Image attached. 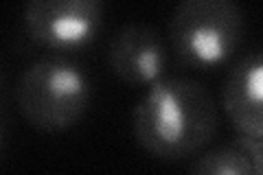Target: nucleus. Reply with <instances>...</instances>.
Returning <instances> with one entry per match:
<instances>
[{
    "instance_id": "f257e3e1",
    "label": "nucleus",
    "mask_w": 263,
    "mask_h": 175,
    "mask_svg": "<svg viewBox=\"0 0 263 175\" xmlns=\"http://www.w3.org/2000/svg\"><path fill=\"white\" fill-rule=\"evenodd\" d=\"M132 129L154 158L182 160L202 151L215 136V99L193 77H162L136 101Z\"/></svg>"
},
{
    "instance_id": "f03ea898",
    "label": "nucleus",
    "mask_w": 263,
    "mask_h": 175,
    "mask_svg": "<svg viewBox=\"0 0 263 175\" xmlns=\"http://www.w3.org/2000/svg\"><path fill=\"white\" fill-rule=\"evenodd\" d=\"M15 103L35 129L64 131L90 110L92 81L66 55H46L31 62L15 83Z\"/></svg>"
},
{
    "instance_id": "7ed1b4c3",
    "label": "nucleus",
    "mask_w": 263,
    "mask_h": 175,
    "mask_svg": "<svg viewBox=\"0 0 263 175\" xmlns=\"http://www.w3.org/2000/svg\"><path fill=\"white\" fill-rule=\"evenodd\" d=\"M246 18L235 0H182L169 18V48L182 66L213 70L235 57Z\"/></svg>"
},
{
    "instance_id": "20e7f679",
    "label": "nucleus",
    "mask_w": 263,
    "mask_h": 175,
    "mask_svg": "<svg viewBox=\"0 0 263 175\" xmlns=\"http://www.w3.org/2000/svg\"><path fill=\"white\" fill-rule=\"evenodd\" d=\"M103 13L101 0H29L22 7V24L33 42L64 55L92 44Z\"/></svg>"
},
{
    "instance_id": "39448f33",
    "label": "nucleus",
    "mask_w": 263,
    "mask_h": 175,
    "mask_svg": "<svg viewBox=\"0 0 263 175\" xmlns=\"http://www.w3.org/2000/svg\"><path fill=\"white\" fill-rule=\"evenodd\" d=\"M108 66L129 86H147L167 77L169 48L149 24L129 22L121 27L108 46Z\"/></svg>"
},
{
    "instance_id": "423d86ee",
    "label": "nucleus",
    "mask_w": 263,
    "mask_h": 175,
    "mask_svg": "<svg viewBox=\"0 0 263 175\" xmlns=\"http://www.w3.org/2000/svg\"><path fill=\"white\" fill-rule=\"evenodd\" d=\"M221 105L239 136L263 138V57L261 51L241 55L224 79Z\"/></svg>"
},
{
    "instance_id": "0eeeda50",
    "label": "nucleus",
    "mask_w": 263,
    "mask_h": 175,
    "mask_svg": "<svg viewBox=\"0 0 263 175\" xmlns=\"http://www.w3.org/2000/svg\"><path fill=\"white\" fill-rule=\"evenodd\" d=\"M263 140L239 136L195 158L189 175H263Z\"/></svg>"
},
{
    "instance_id": "6e6552de",
    "label": "nucleus",
    "mask_w": 263,
    "mask_h": 175,
    "mask_svg": "<svg viewBox=\"0 0 263 175\" xmlns=\"http://www.w3.org/2000/svg\"><path fill=\"white\" fill-rule=\"evenodd\" d=\"M0 136H3V131H0Z\"/></svg>"
}]
</instances>
